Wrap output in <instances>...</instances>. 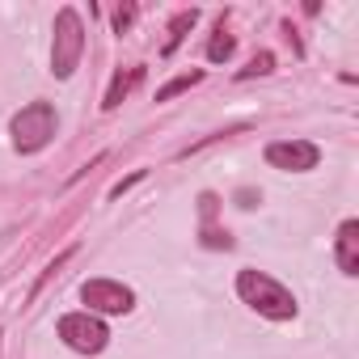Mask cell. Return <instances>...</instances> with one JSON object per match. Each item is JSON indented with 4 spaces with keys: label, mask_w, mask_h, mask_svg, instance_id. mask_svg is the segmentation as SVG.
Here are the masks:
<instances>
[{
    "label": "cell",
    "mask_w": 359,
    "mask_h": 359,
    "mask_svg": "<svg viewBox=\"0 0 359 359\" xmlns=\"http://www.w3.org/2000/svg\"><path fill=\"white\" fill-rule=\"evenodd\" d=\"M203 245L208 250H233V237L220 233V229H203Z\"/></svg>",
    "instance_id": "cell-15"
},
{
    "label": "cell",
    "mask_w": 359,
    "mask_h": 359,
    "mask_svg": "<svg viewBox=\"0 0 359 359\" xmlns=\"http://www.w3.org/2000/svg\"><path fill=\"white\" fill-rule=\"evenodd\" d=\"M72 254H76V250H64V254H55V258L47 262V271H43V279H39V283L30 287V300H39V292L47 287V279H51V275H60V266H68V262H72Z\"/></svg>",
    "instance_id": "cell-13"
},
{
    "label": "cell",
    "mask_w": 359,
    "mask_h": 359,
    "mask_svg": "<svg viewBox=\"0 0 359 359\" xmlns=\"http://www.w3.org/2000/svg\"><path fill=\"white\" fill-rule=\"evenodd\" d=\"M195 22H199V9H187V13H177V18L169 22V39H165V47H161V55H165V60H169L177 47H182L187 30H195Z\"/></svg>",
    "instance_id": "cell-9"
},
{
    "label": "cell",
    "mask_w": 359,
    "mask_h": 359,
    "mask_svg": "<svg viewBox=\"0 0 359 359\" xmlns=\"http://www.w3.org/2000/svg\"><path fill=\"white\" fill-rule=\"evenodd\" d=\"M140 81H144V68H127V72L118 68V72H114V81H110V89H106V102H102V110H114V106H123V102H127V93H131Z\"/></svg>",
    "instance_id": "cell-8"
},
{
    "label": "cell",
    "mask_w": 359,
    "mask_h": 359,
    "mask_svg": "<svg viewBox=\"0 0 359 359\" xmlns=\"http://www.w3.org/2000/svg\"><path fill=\"white\" fill-rule=\"evenodd\" d=\"M237 203H241V208H254V203H258V195H254V191H241V195H237Z\"/></svg>",
    "instance_id": "cell-18"
},
{
    "label": "cell",
    "mask_w": 359,
    "mask_h": 359,
    "mask_svg": "<svg viewBox=\"0 0 359 359\" xmlns=\"http://www.w3.org/2000/svg\"><path fill=\"white\" fill-rule=\"evenodd\" d=\"M271 72H275V55H271V51H258V55L237 72V81H254V76H271Z\"/></svg>",
    "instance_id": "cell-11"
},
{
    "label": "cell",
    "mask_w": 359,
    "mask_h": 359,
    "mask_svg": "<svg viewBox=\"0 0 359 359\" xmlns=\"http://www.w3.org/2000/svg\"><path fill=\"white\" fill-rule=\"evenodd\" d=\"M60 338H64L72 351H81V355H97V351L106 346L110 330H106L102 317H93V313H68V317H60Z\"/></svg>",
    "instance_id": "cell-4"
},
{
    "label": "cell",
    "mask_w": 359,
    "mask_h": 359,
    "mask_svg": "<svg viewBox=\"0 0 359 359\" xmlns=\"http://www.w3.org/2000/svg\"><path fill=\"white\" fill-rule=\"evenodd\" d=\"M81 300L89 304L85 313H131L135 309V292L114 279H89L81 287Z\"/></svg>",
    "instance_id": "cell-5"
},
{
    "label": "cell",
    "mask_w": 359,
    "mask_h": 359,
    "mask_svg": "<svg viewBox=\"0 0 359 359\" xmlns=\"http://www.w3.org/2000/svg\"><path fill=\"white\" fill-rule=\"evenodd\" d=\"M131 22H135V5H118L114 9V34H127Z\"/></svg>",
    "instance_id": "cell-14"
},
{
    "label": "cell",
    "mask_w": 359,
    "mask_h": 359,
    "mask_svg": "<svg viewBox=\"0 0 359 359\" xmlns=\"http://www.w3.org/2000/svg\"><path fill=\"white\" fill-rule=\"evenodd\" d=\"M81 51H85V26H81V13L76 9H60L55 13V43H51V72L60 81H68L81 64Z\"/></svg>",
    "instance_id": "cell-2"
},
{
    "label": "cell",
    "mask_w": 359,
    "mask_h": 359,
    "mask_svg": "<svg viewBox=\"0 0 359 359\" xmlns=\"http://www.w3.org/2000/svg\"><path fill=\"white\" fill-rule=\"evenodd\" d=\"M233 51H237V39H233V34L224 30V22H220L216 34H212V43H208V60H212V64H229Z\"/></svg>",
    "instance_id": "cell-10"
},
{
    "label": "cell",
    "mask_w": 359,
    "mask_h": 359,
    "mask_svg": "<svg viewBox=\"0 0 359 359\" xmlns=\"http://www.w3.org/2000/svg\"><path fill=\"white\" fill-rule=\"evenodd\" d=\"M338 271L359 275V220H342L338 229Z\"/></svg>",
    "instance_id": "cell-7"
},
{
    "label": "cell",
    "mask_w": 359,
    "mask_h": 359,
    "mask_svg": "<svg viewBox=\"0 0 359 359\" xmlns=\"http://www.w3.org/2000/svg\"><path fill=\"white\" fill-rule=\"evenodd\" d=\"M203 81V72H187V76H177V81H169V85H161L156 89V102H169V97H177V93H187L191 85H199Z\"/></svg>",
    "instance_id": "cell-12"
},
{
    "label": "cell",
    "mask_w": 359,
    "mask_h": 359,
    "mask_svg": "<svg viewBox=\"0 0 359 359\" xmlns=\"http://www.w3.org/2000/svg\"><path fill=\"white\" fill-rule=\"evenodd\" d=\"M140 177H144V169H140V173H131V177H123V182H114V191H110V195H114V199H118V195H123V191H131V187H135V182H140Z\"/></svg>",
    "instance_id": "cell-17"
},
{
    "label": "cell",
    "mask_w": 359,
    "mask_h": 359,
    "mask_svg": "<svg viewBox=\"0 0 359 359\" xmlns=\"http://www.w3.org/2000/svg\"><path fill=\"white\" fill-rule=\"evenodd\" d=\"M55 127H60L55 110L47 102H30V106H22L13 114V127H9L13 131V148L18 152H39V148H47L55 140Z\"/></svg>",
    "instance_id": "cell-3"
},
{
    "label": "cell",
    "mask_w": 359,
    "mask_h": 359,
    "mask_svg": "<svg viewBox=\"0 0 359 359\" xmlns=\"http://www.w3.org/2000/svg\"><path fill=\"white\" fill-rule=\"evenodd\" d=\"M237 296H241L254 313H262V317H271V321H292V317H296V296H292L279 279H271V275H262V271H241V275H237Z\"/></svg>",
    "instance_id": "cell-1"
},
{
    "label": "cell",
    "mask_w": 359,
    "mask_h": 359,
    "mask_svg": "<svg viewBox=\"0 0 359 359\" xmlns=\"http://www.w3.org/2000/svg\"><path fill=\"white\" fill-rule=\"evenodd\" d=\"M317 161H321V152L309 140H275V144H266V165H275V169L304 173V169H317Z\"/></svg>",
    "instance_id": "cell-6"
},
{
    "label": "cell",
    "mask_w": 359,
    "mask_h": 359,
    "mask_svg": "<svg viewBox=\"0 0 359 359\" xmlns=\"http://www.w3.org/2000/svg\"><path fill=\"white\" fill-rule=\"evenodd\" d=\"M216 195H199V216H203V224H212V216H216Z\"/></svg>",
    "instance_id": "cell-16"
}]
</instances>
